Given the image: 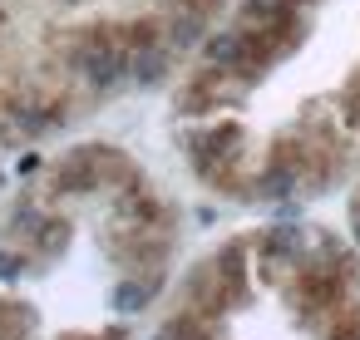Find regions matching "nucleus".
<instances>
[{
    "instance_id": "20e7f679",
    "label": "nucleus",
    "mask_w": 360,
    "mask_h": 340,
    "mask_svg": "<svg viewBox=\"0 0 360 340\" xmlns=\"http://www.w3.org/2000/svg\"><path fill=\"white\" fill-rule=\"evenodd\" d=\"M148 296H153V281H129V286L119 291V306H124V310H139Z\"/></svg>"
},
{
    "instance_id": "39448f33",
    "label": "nucleus",
    "mask_w": 360,
    "mask_h": 340,
    "mask_svg": "<svg viewBox=\"0 0 360 340\" xmlns=\"http://www.w3.org/2000/svg\"><path fill=\"white\" fill-rule=\"evenodd\" d=\"M355 237H360V202H355Z\"/></svg>"
},
{
    "instance_id": "7ed1b4c3",
    "label": "nucleus",
    "mask_w": 360,
    "mask_h": 340,
    "mask_svg": "<svg viewBox=\"0 0 360 340\" xmlns=\"http://www.w3.org/2000/svg\"><path fill=\"white\" fill-rule=\"evenodd\" d=\"M0 340H30V315L25 310H6V306H0Z\"/></svg>"
},
{
    "instance_id": "f03ea898",
    "label": "nucleus",
    "mask_w": 360,
    "mask_h": 340,
    "mask_svg": "<svg viewBox=\"0 0 360 340\" xmlns=\"http://www.w3.org/2000/svg\"><path fill=\"white\" fill-rule=\"evenodd\" d=\"M163 74H168V55H163V45L129 55V79H139V84H158Z\"/></svg>"
},
{
    "instance_id": "f257e3e1",
    "label": "nucleus",
    "mask_w": 360,
    "mask_h": 340,
    "mask_svg": "<svg viewBox=\"0 0 360 340\" xmlns=\"http://www.w3.org/2000/svg\"><path fill=\"white\" fill-rule=\"evenodd\" d=\"M70 60H75V70H79L94 89H109V84H119V79L129 74V50L119 45V35H114V30H89V35H75Z\"/></svg>"
}]
</instances>
